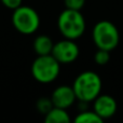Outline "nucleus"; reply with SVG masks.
<instances>
[{
  "label": "nucleus",
  "mask_w": 123,
  "mask_h": 123,
  "mask_svg": "<svg viewBox=\"0 0 123 123\" xmlns=\"http://www.w3.org/2000/svg\"><path fill=\"white\" fill-rule=\"evenodd\" d=\"M102 79L96 72L85 70L77 76L72 83V89L77 96V100L91 103L102 92Z\"/></svg>",
  "instance_id": "obj_1"
},
{
  "label": "nucleus",
  "mask_w": 123,
  "mask_h": 123,
  "mask_svg": "<svg viewBox=\"0 0 123 123\" xmlns=\"http://www.w3.org/2000/svg\"><path fill=\"white\" fill-rule=\"evenodd\" d=\"M57 28L64 38L77 40L85 32L86 22L79 10L66 8L62 11L57 18Z\"/></svg>",
  "instance_id": "obj_2"
},
{
  "label": "nucleus",
  "mask_w": 123,
  "mask_h": 123,
  "mask_svg": "<svg viewBox=\"0 0 123 123\" xmlns=\"http://www.w3.org/2000/svg\"><path fill=\"white\" fill-rule=\"evenodd\" d=\"M31 76L37 82L49 84L57 79L61 72V64L52 54L49 55H37L31 64Z\"/></svg>",
  "instance_id": "obj_3"
},
{
  "label": "nucleus",
  "mask_w": 123,
  "mask_h": 123,
  "mask_svg": "<svg viewBox=\"0 0 123 123\" xmlns=\"http://www.w3.org/2000/svg\"><path fill=\"white\" fill-rule=\"evenodd\" d=\"M92 39L97 49L112 51L120 42V34L117 26L110 21L103 19L94 25Z\"/></svg>",
  "instance_id": "obj_4"
},
{
  "label": "nucleus",
  "mask_w": 123,
  "mask_h": 123,
  "mask_svg": "<svg viewBox=\"0 0 123 123\" xmlns=\"http://www.w3.org/2000/svg\"><path fill=\"white\" fill-rule=\"evenodd\" d=\"M12 25L22 35H32L39 29L40 16L34 8L21 6L13 10Z\"/></svg>",
  "instance_id": "obj_5"
},
{
  "label": "nucleus",
  "mask_w": 123,
  "mask_h": 123,
  "mask_svg": "<svg viewBox=\"0 0 123 123\" xmlns=\"http://www.w3.org/2000/svg\"><path fill=\"white\" fill-rule=\"evenodd\" d=\"M51 54L61 65H67L77 61L80 54V49L76 40L64 38L54 43Z\"/></svg>",
  "instance_id": "obj_6"
},
{
  "label": "nucleus",
  "mask_w": 123,
  "mask_h": 123,
  "mask_svg": "<svg viewBox=\"0 0 123 123\" xmlns=\"http://www.w3.org/2000/svg\"><path fill=\"white\" fill-rule=\"evenodd\" d=\"M117 109L118 105L116 99L108 94H99L93 100V110L103 120L112 118L117 112Z\"/></svg>",
  "instance_id": "obj_7"
},
{
  "label": "nucleus",
  "mask_w": 123,
  "mask_h": 123,
  "mask_svg": "<svg viewBox=\"0 0 123 123\" xmlns=\"http://www.w3.org/2000/svg\"><path fill=\"white\" fill-rule=\"evenodd\" d=\"M52 103L55 107L68 109L74 104L77 100V96L72 89V85H60L51 94Z\"/></svg>",
  "instance_id": "obj_8"
},
{
  "label": "nucleus",
  "mask_w": 123,
  "mask_h": 123,
  "mask_svg": "<svg viewBox=\"0 0 123 123\" xmlns=\"http://www.w3.org/2000/svg\"><path fill=\"white\" fill-rule=\"evenodd\" d=\"M54 42L48 35H39L35 38L32 48L37 55H49L52 53Z\"/></svg>",
  "instance_id": "obj_9"
},
{
  "label": "nucleus",
  "mask_w": 123,
  "mask_h": 123,
  "mask_svg": "<svg viewBox=\"0 0 123 123\" xmlns=\"http://www.w3.org/2000/svg\"><path fill=\"white\" fill-rule=\"evenodd\" d=\"M45 123H68L70 122V116L67 109L54 106L44 116Z\"/></svg>",
  "instance_id": "obj_10"
},
{
  "label": "nucleus",
  "mask_w": 123,
  "mask_h": 123,
  "mask_svg": "<svg viewBox=\"0 0 123 123\" xmlns=\"http://www.w3.org/2000/svg\"><path fill=\"white\" fill-rule=\"evenodd\" d=\"M74 123H102L104 120L97 115L94 110H82L74 118Z\"/></svg>",
  "instance_id": "obj_11"
},
{
  "label": "nucleus",
  "mask_w": 123,
  "mask_h": 123,
  "mask_svg": "<svg viewBox=\"0 0 123 123\" xmlns=\"http://www.w3.org/2000/svg\"><path fill=\"white\" fill-rule=\"evenodd\" d=\"M54 107L53 103H52L51 97L48 98V97H41L37 100L36 103V108L41 115L45 116L52 108Z\"/></svg>",
  "instance_id": "obj_12"
},
{
  "label": "nucleus",
  "mask_w": 123,
  "mask_h": 123,
  "mask_svg": "<svg viewBox=\"0 0 123 123\" xmlns=\"http://www.w3.org/2000/svg\"><path fill=\"white\" fill-rule=\"evenodd\" d=\"M110 61V51L103 49H97V51L94 54V62L99 66L107 65Z\"/></svg>",
  "instance_id": "obj_13"
},
{
  "label": "nucleus",
  "mask_w": 123,
  "mask_h": 123,
  "mask_svg": "<svg viewBox=\"0 0 123 123\" xmlns=\"http://www.w3.org/2000/svg\"><path fill=\"white\" fill-rule=\"evenodd\" d=\"M65 2V6L67 9H71V10H79L84 6L85 0H64Z\"/></svg>",
  "instance_id": "obj_14"
},
{
  "label": "nucleus",
  "mask_w": 123,
  "mask_h": 123,
  "mask_svg": "<svg viewBox=\"0 0 123 123\" xmlns=\"http://www.w3.org/2000/svg\"><path fill=\"white\" fill-rule=\"evenodd\" d=\"M0 1H1V3L3 4L6 9L13 11L16 8H18V6H22L23 0H0Z\"/></svg>",
  "instance_id": "obj_15"
}]
</instances>
